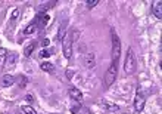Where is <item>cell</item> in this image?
I'll list each match as a JSON object with an SVG mask.
<instances>
[{"label": "cell", "mask_w": 162, "mask_h": 114, "mask_svg": "<svg viewBox=\"0 0 162 114\" xmlns=\"http://www.w3.org/2000/svg\"><path fill=\"white\" fill-rule=\"evenodd\" d=\"M136 68H137L136 56H134V52H133L131 47H128L127 55H125V61H124V70L127 74H134V73H136Z\"/></svg>", "instance_id": "6da1fadb"}, {"label": "cell", "mask_w": 162, "mask_h": 114, "mask_svg": "<svg viewBox=\"0 0 162 114\" xmlns=\"http://www.w3.org/2000/svg\"><path fill=\"white\" fill-rule=\"evenodd\" d=\"M36 45H37V42H29L28 45L24 47V55H25V56H31L33 51L36 49Z\"/></svg>", "instance_id": "9a60e30c"}, {"label": "cell", "mask_w": 162, "mask_h": 114, "mask_svg": "<svg viewBox=\"0 0 162 114\" xmlns=\"http://www.w3.org/2000/svg\"><path fill=\"white\" fill-rule=\"evenodd\" d=\"M7 56H9V65H12V67H14L15 62H16V59H18L16 53H10V55H7Z\"/></svg>", "instance_id": "44dd1931"}, {"label": "cell", "mask_w": 162, "mask_h": 114, "mask_svg": "<svg viewBox=\"0 0 162 114\" xmlns=\"http://www.w3.org/2000/svg\"><path fill=\"white\" fill-rule=\"evenodd\" d=\"M69 96H71V99H74L77 104H81V102H83V93H81V91L77 89L75 86H71V88H69Z\"/></svg>", "instance_id": "52a82bcc"}, {"label": "cell", "mask_w": 162, "mask_h": 114, "mask_svg": "<svg viewBox=\"0 0 162 114\" xmlns=\"http://www.w3.org/2000/svg\"><path fill=\"white\" fill-rule=\"evenodd\" d=\"M40 68L43 70V71H47V73H53V70H55V65H53L52 62H41Z\"/></svg>", "instance_id": "ac0fdd59"}, {"label": "cell", "mask_w": 162, "mask_h": 114, "mask_svg": "<svg viewBox=\"0 0 162 114\" xmlns=\"http://www.w3.org/2000/svg\"><path fill=\"white\" fill-rule=\"evenodd\" d=\"M16 80H18V86H19V88H25V86H27V83H28V79H27V76H19Z\"/></svg>", "instance_id": "ffe728a7"}, {"label": "cell", "mask_w": 162, "mask_h": 114, "mask_svg": "<svg viewBox=\"0 0 162 114\" xmlns=\"http://www.w3.org/2000/svg\"><path fill=\"white\" fill-rule=\"evenodd\" d=\"M62 51H64L65 58H71V55H72V39H71V34H66L64 40H62Z\"/></svg>", "instance_id": "5b68a950"}, {"label": "cell", "mask_w": 162, "mask_h": 114, "mask_svg": "<svg viewBox=\"0 0 162 114\" xmlns=\"http://www.w3.org/2000/svg\"><path fill=\"white\" fill-rule=\"evenodd\" d=\"M25 101H28V102H33V101H34V98H33L31 95H27V96H25Z\"/></svg>", "instance_id": "4316f807"}, {"label": "cell", "mask_w": 162, "mask_h": 114, "mask_svg": "<svg viewBox=\"0 0 162 114\" xmlns=\"http://www.w3.org/2000/svg\"><path fill=\"white\" fill-rule=\"evenodd\" d=\"M84 64H86V67H87V68H93V67L96 65L94 53H87V55L84 56Z\"/></svg>", "instance_id": "8fae6325"}, {"label": "cell", "mask_w": 162, "mask_h": 114, "mask_svg": "<svg viewBox=\"0 0 162 114\" xmlns=\"http://www.w3.org/2000/svg\"><path fill=\"white\" fill-rule=\"evenodd\" d=\"M115 79H117V65H115V64H110L109 68L106 70V73H105L103 86H105V88H109L110 84L115 82Z\"/></svg>", "instance_id": "3957f363"}, {"label": "cell", "mask_w": 162, "mask_h": 114, "mask_svg": "<svg viewBox=\"0 0 162 114\" xmlns=\"http://www.w3.org/2000/svg\"><path fill=\"white\" fill-rule=\"evenodd\" d=\"M7 59V51L5 47H0V71L5 68V62Z\"/></svg>", "instance_id": "4fadbf2b"}, {"label": "cell", "mask_w": 162, "mask_h": 114, "mask_svg": "<svg viewBox=\"0 0 162 114\" xmlns=\"http://www.w3.org/2000/svg\"><path fill=\"white\" fill-rule=\"evenodd\" d=\"M97 3H99V0H87L86 2V6L88 9H91V8H94V6H97Z\"/></svg>", "instance_id": "603a6c76"}, {"label": "cell", "mask_w": 162, "mask_h": 114, "mask_svg": "<svg viewBox=\"0 0 162 114\" xmlns=\"http://www.w3.org/2000/svg\"><path fill=\"white\" fill-rule=\"evenodd\" d=\"M18 113L19 114H37V111L31 105H22V107H19Z\"/></svg>", "instance_id": "5bb4252c"}, {"label": "cell", "mask_w": 162, "mask_h": 114, "mask_svg": "<svg viewBox=\"0 0 162 114\" xmlns=\"http://www.w3.org/2000/svg\"><path fill=\"white\" fill-rule=\"evenodd\" d=\"M145 105H146V96L141 91V88H139L136 92V96H134V108H136V111L141 113L145 110Z\"/></svg>", "instance_id": "277c9868"}, {"label": "cell", "mask_w": 162, "mask_h": 114, "mask_svg": "<svg viewBox=\"0 0 162 114\" xmlns=\"http://www.w3.org/2000/svg\"><path fill=\"white\" fill-rule=\"evenodd\" d=\"M49 43H50V42H49V39H41V40H40V45L44 46V47H47Z\"/></svg>", "instance_id": "d4e9b609"}, {"label": "cell", "mask_w": 162, "mask_h": 114, "mask_svg": "<svg viewBox=\"0 0 162 114\" xmlns=\"http://www.w3.org/2000/svg\"><path fill=\"white\" fill-rule=\"evenodd\" d=\"M37 28H38V27H37L36 21H33L31 24H28V25L25 27V30H24V34H33V33H34Z\"/></svg>", "instance_id": "e0dca14e"}, {"label": "cell", "mask_w": 162, "mask_h": 114, "mask_svg": "<svg viewBox=\"0 0 162 114\" xmlns=\"http://www.w3.org/2000/svg\"><path fill=\"white\" fill-rule=\"evenodd\" d=\"M56 3H58V2H55V0H53V2H46V3L43 5V9H44V10H47V9H52L53 6H56Z\"/></svg>", "instance_id": "7402d4cb"}, {"label": "cell", "mask_w": 162, "mask_h": 114, "mask_svg": "<svg viewBox=\"0 0 162 114\" xmlns=\"http://www.w3.org/2000/svg\"><path fill=\"white\" fill-rule=\"evenodd\" d=\"M49 15L44 12V10H40L38 14L36 15V24H37V27L38 28H43V27H46L47 24H49Z\"/></svg>", "instance_id": "8992f818"}, {"label": "cell", "mask_w": 162, "mask_h": 114, "mask_svg": "<svg viewBox=\"0 0 162 114\" xmlns=\"http://www.w3.org/2000/svg\"><path fill=\"white\" fill-rule=\"evenodd\" d=\"M53 53H55V49H53V47H44L43 51H41V53H40V56H41V58H49Z\"/></svg>", "instance_id": "d6986e66"}, {"label": "cell", "mask_w": 162, "mask_h": 114, "mask_svg": "<svg viewBox=\"0 0 162 114\" xmlns=\"http://www.w3.org/2000/svg\"><path fill=\"white\" fill-rule=\"evenodd\" d=\"M99 105L102 107L103 110H106V111H118L119 110V107L117 104H114V102H110V101H105V99H100L99 101Z\"/></svg>", "instance_id": "ba28073f"}, {"label": "cell", "mask_w": 162, "mask_h": 114, "mask_svg": "<svg viewBox=\"0 0 162 114\" xmlns=\"http://www.w3.org/2000/svg\"><path fill=\"white\" fill-rule=\"evenodd\" d=\"M18 16H19V9L15 8L14 12H12V19H18Z\"/></svg>", "instance_id": "cb8c5ba5"}, {"label": "cell", "mask_w": 162, "mask_h": 114, "mask_svg": "<svg viewBox=\"0 0 162 114\" xmlns=\"http://www.w3.org/2000/svg\"><path fill=\"white\" fill-rule=\"evenodd\" d=\"M72 76H74V71H69V70H66V77H68V79H71Z\"/></svg>", "instance_id": "484cf974"}, {"label": "cell", "mask_w": 162, "mask_h": 114, "mask_svg": "<svg viewBox=\"0 0 162 114\" xmlns=\"http://www.w3.org/2000/svg\"><path fill=\"white\" fill-rule=\"evenodd\" d=\"M152 12H153V15L158 18V19H162V2H155L153 5H152Z\"/></svg>", "instance_id": "30bf717a"}, {"label": "cell", "mask_w": 162, "mask_h": 114, "mask_svg": "<svg viewBox=\"0 0 162 114\" xmlns=\"http://www.w3.org/2000/svg\"><path fill=\"white\" fill-rule=\"evenodd\" d=\"M112 62L110 64H115L118 65V61H119V56H121V40L117 36V33L112 30Z\"/></svg>", "instance_id": "7a4b0ae2"}, {"label": "cell", "mask_w": 162, "mask_h": 114, "mask_svg": "<svg viewBox=\"0 0 162 114\" xmlns=\"http://www.w3.org/2000/svg\"><path fill=\"white\" fill-rule=\"evenodd\" d=\"M15 82H16V79H15L14 76H10V74H5V76L2 77L0 84H2V88H9V86H12Z\"/></svg>", "instance_id": "9c48e42d"}, {"label": "cell", "mask_w": 162, "mask_h": 114, "mask_svg": "<svg viewBox=\"0 0 162 114\" xmlns=\"http://www.w3.org/2000/svg\"><path fill=\"white\" fill-rule=\"evenodd\" d=\"M65 33H66V21L60 24V28H59V33H58V40L59 42H62L64 37H65Z\"/></svg>", "instance_id": "2e32d148"}, {"label": "cell", "mask_w": 162, "mask_h": 114, "mask_svg": "<svg viewBox=\"0 0 162 114\" xmlns=\"http://www.w3.org/2000/svg\"><path fill=\"white\" fill-rule=\"evenodd\" d=\"M71 111H72V114H90V110H88L87 107H84L83 104H78L77 107H72Z\"/></svg>", "instance_id": "7c38bea8"}]
</instances>
